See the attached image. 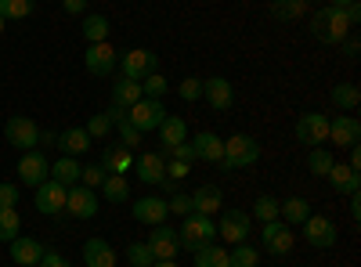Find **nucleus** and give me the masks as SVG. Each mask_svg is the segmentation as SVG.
Segmentation results:
<instances>
[{
  "label": "nucleus",
  "instance_id": "680f3d73",
  "mask_svg": "<svg viewBox=\"0 0 361 267\" xmlns=\"http://www.w3.org/2000/svg\"><path fill=\"white\" fill-rule=\"evenodd\" d=\"M152 267H177V260H156Z\"/></svg>",
  "mask_w": 361,
  "mask_h": 267
},
{
  "label": "nucleus",
  "instance_id": "7c9ffc66",
  "mask_svg": "<svg viewBox=\"0 0 361 267\" xmlns=\"http://www.w3.org/2000/svg\"><path fill=\"white\" fill-rule=\"evenodd\" d=\"M80 33H83L87 44H102V40H109V15H83Z\"/></svg>",
  "mask_w": 361,
  "mask_h": 267
},
{
  "label": "nucleus",
  "instance_id": "49530a36",
  "mask_svg": "<svg viewBox=\"0 0 361 267\" xmlns=\"http://www.w3.org/2000/svg\"><path fill=\"white\" fill-rule=\"evenodd\" d=\"M116 130H119V144H123V148H130V152H134V148L141 144V137H145V134H141V130H137V127H134L130 120L116 123Z\"/></svg>",
  "mask_w": 361,
  "mask_h": 267
},
{
  "label": "nucleus",
  "instance_id": "0e129e2a",
  "mask_svg": "<svg viewBox=\"0 0 361 267\" xmlns=\"http://www.w3.org/2000/svg\"><path fill=\"white\" fill-rule=\"evenodd\" d=\"M4 25H8V22H4V18H0V33H4Z\"/></svg>",
  "mask_w": 361,
  "mask_h": 267
},
{
  "label": "nucleus",
  "instance_id": "4468645a",
  "mask_svg": "<svg viewBox=\"0 0 361 267\" xmlns=\"http://www.w3.org/2000/svg\"><path fill=\"white\" fill-rule=\"evenodd\" d=\"M260 242H264V249H267V253L286 256V253H293L296 235H293V228H289L286 221H267V224H264V231H260Z\"/></svg>",
  "mask_w": 361,
  "mask_h": 267
},
{
  "label": "nucleus",
  "instance_id": "a19ab883",
  "mask_svg": "<svg viewBox=\"0 0 361 267\" xmlns=\"http://www.w3.org/2000/svg\"><path fill=\"white\" fill-rule=\"evenodd\" d=\"M127 263L130 267H152L156 256H152V249H148V242H130L127 246Z\"/></svg>",
  "mask_w": 361,
  "mask_h": 267
},
{
  "label": "nucleus",
  "instance_id": "473e14b6",
  "mask_svg": "<svg viewBox=\"0 0 361 267\" xmlns=\"http://www.w3.org/2000/svg\"><path fill=\"white\" fill-rule=\"evenodd\" d=\"M109 202H127L130 199V181H127V177H119V173H105V181H102V188H98Z\"/></svg>",
  "mask_w": 361,
  "mask_h": 267
},
{
  "label": "nucleus",
  "instance_id": "4d7b16f0",
  "mask_svg": "<svg viewBox=\"0 0 361 267\" xmlns=\"http://www.w3.org/2000/svg\"><path fill=\"white\" fill-rule=\"evenodd\" d=\"M58 134H62V130H40V141H37V144L51 148V144H58Z\"/></svg>",
  "mask_w": 361,
  "mask_h": 267
},
{
  "label": "nucleus",
  "instance_id": "bf43d9fd",
  "mask_svg": "<svg viewBox=\"0 0 361 267\" xmlns=\"http://www.w3.org/2000/svg\"><path fill=\"white\" fill-rule=\"evenodd\" d=\"M347 199H350V221L357 224V221H361V199H357V192H354V195H347Z\"/></svg>",
  "mask_w": 361,
  "mask_h": 267
},
{
  "label": "nucleus",
  "instance_id": "aec40b11",
  "mask_svg": "<svg viewBox=\"0 0 361 267\" xmlns=\"http://www.w3.org/2000/svg\"><path fill=\"white\" fill-rule=\"evenodd\" d=\"M102 170L105 173H119V177H127L134 170V152L130 148H123L119 141L105 144V152H102Z\"/></svg>",
  "mask_w": 361,
  "mask_h": 267
},
{
  "label": "nucleus",
  "instance_id": "69168bd1",
  "mask_svg": "<svg viewBox=\"0 0 361 267\" xmlns=\"http://www.w3.org/2000/svg\"><path fill=\"white\" fill-rule=\"evenodd\" d=\"M304 4H318V0H304Z\"/></svg>",
  "mask_w": 361,
  "mask_h": 267
},
{
  "label": "nucleus",
  "instance_id": "e2e57ef3",
  "mask_svg": "<svg viewBox=\"0 0 361 267\" xmlns=\"http://www.w3.org/2000/svg\"><path fill=\"white\" fill-rule=\"evenodd\" d=\"M329 4H336V8H347V4H350V0H329Z\"/></svg>",
  "mask_w": 361,
  "mask_h": 267
},
{
  "label": "nucleus",
  "instance_id": "c9c22d12",
  "mask_svg": "<svg viewBox=\"0 0 361 267\" xmlns=\"http://www.w3.org/2000/svg\"><path fill=\"white\" fill-rule=\"evenodd\" d=\"M304 11H307L304 0H271V15L279 22H296V18H304Z\"/></svg>",
  "mask_w": 361,
  "mask_h": 267
},
{
  "label": "nucleus",
  "instance_id": "bb28decb",
  "mask_svg": "<svg viewBox=\"0 0 361 267\" xmlns=\"http://www.w3.org/2000/svg\"><path fill=\"white\" fill-rule=\"evenodd\" d=\"M58 148H62L66 156L80 159V156H87V152H90V134H87L83 127H69V130L58 134Z\"/></svg>",
  "mask_w": 361,
  "mask_h": 267
},
{
  "label": "nucleus",
  "instance_id": "9d476101",
  "mask_svg": "<svg viewBox=\"0 0 361 267\" xmlns=\"http://www.w3.org/2000/svg\"><path fill=\"white\" fill-rule=\"evenodd\" d=\"M66 195H69V188H66V185H58L54 177H47V181L37 185L33 202H37V210H40L44 217H58V213L66 210Z\"/></svg>",
  "mask_w": 361,
  "mask_h": 267
},
{
  "label": "nucleus",
  "instance_id": "cd10ccee",
  "mask_svg": "<svg viewBox=\"0 0 361 267\" xmlns=\"http://www.w3.org/2000/svg\"><path fill=\"white\" fill-rule=\"evenodd\" d=\"M145 94H141V83L137 80H130V76H116L112 80V105H123V108H130L134 101H141Z\"/></svg>",
  "mask_w": 361,
  "mask_h": 267
},
{
  "label": "nucleus",
  "instance_id": "09e8293b",
  "mask_svg": "<svg viewBox=\"0 0 361 267\" xmlns=\"http://www.w3.org/2000/svg\"><path fill=\"white\" fill-rule=\"evenodd\" d=\"M166 159H177V163H195V148H192V141H180L177 148H170V152H166Z\"/></svg>",
  "mask_w": 361,
  "mask_h": 267
},
{
  "label": "nucleus",
  "instance_id": "f257e3e1",
  "mask_svg": "<svg viewBox=\"0 0 361 267\" xmlns=\"http://www.w3.org/2000/svg\"><path fill=\"white\" fill-rule=\"evenodd\" d=\"M347 33H350V25H347L343 8H336V4H325V8L311 11V37H314V40L340 47V40H343Z\"/></svg>",
  "mask_w": 361,
  "mask_h": 267
},
{
  "label": "nucleus",
  "instance_id": "e433bc0d",
  "mask_svg": "<svg viewBox=\"0 0 361 267\" xmlns=\"http://www.w3.org/2000/svg\"><path fill=\"white\" fill-rule=\"evenodd\" d=\"M228 267H260V249H253L250 242H238L228 253Z\"/></svg>",
  "mask_w": 361,
  "mask_h": 267
},
{
  "label": "nucleus",
  "instance_id": "7ed1b4c3",
  "mask_svg": "<svg viewBox=\"0 0 361 267\" xmlns=\"http://www.w3.org/2000/svg\"><path fill=\"white\" fill-rule=\"evenodd\" d=\"M257 159H260V144H257V137H250V134H231V137L224 141L221 170H250Z\"/></svg>",
  "mask_w": 361,
  "mask_h": 267
},
{
  "label": "nucleus",
  "instance_id": "de8ad7c7",
  "mask_svg": "<svg viewBox=\"0 0 361 267\" xmlns=\"http://www.w3.org/2000/svg\"><path fill=\"white\" fill-rule=\"evenodd\" d=\"M177 94L185 98L188 105L199 101V98H202V80H199V76H185V80H180V87H177Z\"/></svg>",
  "mask_w": 361,
  "mask_h": 267
},
{
  "label": "nucleus",
  "instance_id": "2f4dec72",
  "mask_svg": "<svg viewBox=\"0 0 361 267\" xmlns=\"http://www.w3.org/2000/svg\"><path fill=\"white\" fill-rule=\"evenodd\" d=\"M51 177H54L58 185L73 188V185H80V163H76L73 156H62V159H54V163H51Z\"/></svg>",
  "mask_w": 361,
  "mask_h": 267
},
{
  "label": "nucleus",
  "instance_id": "1a4fd4ad",
  "mask_svg": "<svg viewBox=\"0 0 361 267\" xmlns=\"http://www.w3.org/2000/svg\"><path fill=\"white\" fill-rule=\"evenodd\" d=\"M4 137H8L11 148H18V152H29V148H37V141H40V127L29 120V116H11L4 123Z\"/></svg>",
  "mask_w": 361,
  "mask_h": 267
},
{
  "label": "nucleus",
  "instance_id": "79ce46f5",
  "mask_svg": "<svg viewBox=\"0 0 361 267\" xmlns=\"http://www.w3.org/2000/svg\"><path fill=\"white\" fill-rule=\"evenodd\" d=\"M166 91H170V83H166V76H159V73H152V76H145L141 80V94L145 98H166Z\"/></svg>",
  "mask_w": 361,
  "mask_h": 267
},
{
  "label": "nucleus",
  "instance_id": "dca6fc26",
  "mask_svg": "<svg viewBox=\"0 0 361 267\" xmlns=\"http://www.w3.org/2000/svg\"><path fill=\"white\" fill-rule=\"evenodd\" d=\"M202 98L209 101V108H214V112H228L235 105V87L224 76H206L202 80Z\"/></svg>",
  "mask_w": 361,
  "mask_h": 267
},
{
  "label": "nucleus",
  "instance_id": "b1692460",
  "mask_svg": "<svg viewBox=\"0 0 361 267\" xmlns=\"http://www.w3.org/2000/svg\"><path fill=\"white\" fill-rule=\"evenodd\" d=\"M325 177H329V185H333L340 195H354V192L361 188L357 170H350V166H347V163H340V159H336L333 166H329V173H325Z\"/></svg>",
  "mask_w": 361,
  "mask_h": 267
},
{
  "label": "nucleus",
  "instance_id": "f704fd0d",
  "mask_svg": "<svg viewBox=\"0 0 361 267\" xmlns=\"http://www.w3.org/2000/svg\"><path fill=\"white\" fill-rule=\"evenodd\" d=\"M192 256H195V267H228V249L217 246V242H209V246L195 249Z\"/></svg>",
  "mask_w": 361,
  "mask_h": 267
},
{
  "label": "nucleus",
  "instance_id": "72a5a7b5",
  "mask_svg": "<svg viewBox=\"0 0 361 267\" xmlns=\"http://www.w3.org/2000/svg\"><path fill=\"white\" fill-rule=\"evenodd\" d=\"M22 235V217L15 206H0V242H11Z\"/></svg>",
  "mask_w": 361,
  "mask_h": 267
},
{
  "label": "nucleus",
  "instance_id": "3c124183",
  "mask_svg": "<svg viewBox=\"0 0 361 267\" xmlns=\"http://www.w3.org/2000/svg\"><path fill=\"white\" fill-rule=\"evenodd\" d=\"M188 163H177V159H166V181H185L188 177Z\"/></svg>",
  "mask_w": 361,
  "mask_h": 267
},
{
  "label": "nucleus",
  "instance_id": "6e6552de",
  "mask_svg": "<svg viewBox=\"0 0 361 267\" xmlns=\"http://www.w3.org/2000/svg\"><path fill=\"white\" fill-rule=\"evenodd\" d=\"M119 69H123V76H130V80L141 83L145 76L159 73V54L148 51V47H134V51H127L123 58H119Z\"/></svg>",
  "mask_w": 361,
  "mask_h": 267
},
{
  "label": "nucleus",
  "instance_id": "13d9d810",
  "mask_svg": "<svg viewBox=\"0 0 361 267\" xmlns=\"http://www.w3.org/2000/svg\"><path fill=\"white\" fill-rule=\"evenodd\" d=\"M109 120H112V123H123V120H127V108H123V105H109Z\"/></svg>",
  "mask_w": 361,
  "mask_h": 267
},
{
  "label": "nucleus",
  "instance_id": "ddd939ff",
  "mask_svg": "<svg viewBox=\"0 0 361 267\" xmlns=\"http://www.w3.org/2000/svg\"><path fill=\"white\" fill-rule=\"evenodd\" d=\"M134 170H137L141 185H152V188L166 185V156L163 152H141V156H134Z\"/></svg>",
  "mask_w": 361,
  "mask_h": 267
},
{
  "label": "nucleus",
  "instance_id": "8fccbe9b",
  "mask_svg": "<svg viewBox=\"0 0 361 267\" xmlns=\"http://www.w3.org/2000/svg\"><path fill=\"white\" fill-rule=\"evenodd\" d=\"M18 199H22V188L18 185H11V181L0 185V206H18Z\"/></svg>",
  "mask_w": 361,
  "mask_h": 267
},
{
  "label": "nucleus",
  "instance_id": "c03bdc74",
  "mask_svg": "<svg viewBox=\"0 0 361 267\" xmlns=\"http://www.w3.org/2000/svg\"><path fill=\"white\" fill-rule=\"evenodd\" d=\"M102 181H105V170H102V163H90V166H80V185L83 188H102Z\"/></svg>",
  "mask_w": 361,
  "mask_h": 267
},
{
  "label": "nucleus",
  "instance_id": "412c9836",
  "mask_svg": "<svg viewBox=\"0 0 361 267\" xmlns=\"http://www.w3.org/2000/svg\"><path fill=\"white\" fill-rule=\"evenodd\" d=\"M192 148H195V159H202V163H217L221 166V159H224V141L214 130H199L192 137Z\"/></svg>",
  "mask_w": 361,
  "mask_h": 267
},
{
  "label": "nucleus",
  "instance_id": "6e6d98bb",
  "mask_svg": "<svg viewBox=\"0 0 361 267\" xmlns=\"http://www.w3.org/2000/svg\"><path fill=\"white\" fill-rule=\"evenodd\" d=\"M62 8H66L69 15H80V18H83V11H87V0H62Z\"/></svg>",
  "mask_w": 361,
  "mask_h": 267
},
{
  "label": "nucleus",
  "instance_id": "5fc2aeb1",
  "mask_svg": "<svg viewBox=\"0 0 361 267\" xmlns=\"http://www.w3.org/2000/svg\"><path fill=\"white\" fill-rule=\"evenodd\" d=\"M343 15H347V25L354 29V25L361 22V4H357V0H350V4L343 8Z\"/></svg>",
  "mask_w": 361,
  "mask_h": 267
},
{
  "label": "nucleus",
  "instance_id": "2eb2a0df",
  "mask_svg": "<svg viewBox=\"0 0 361 267\" xmlns=\"http://www.w3.org/2000/svg\"><path fill=\"white\" fill-rule=\"evenodd\" d=\"M148 249H152L156 260H177V253H180L177 228H170V224H156L152 235H148Z\"/></svg>",
  "mask_w": 361,
  "mask_h": 267
},
{
  "label": "nucleus",
  "instance_id": "052dcab7",
  "mask_svg": "<svg viewBox=\"0 0 361 267\" xmlns=\"http://www.w3.org/2000/svg\"><path fill=\"white\" fill-rule=\"evenodd\" d=\"M350 170H361V148L357 144H350V163H347Z\"/></svg>",
  "mask_w": 361,
  "mask_h": 267
},
{
  "label": "nucleus",
  "instance_id": "4c0bfd02",
  "mask_svg": "<svg viewBox=\"0 0 361 267\" xmlns=\"http://www.w3.org/2000/svg\"><path fill=\"white\" fill-rule=\"evenodd\" d=\"M33 8H37V0H0V18H29L33 15Z\"/></svg>",
  "mask_w": 361,
  "mask_h": 267
},
{
  "label": "nucleus",
  "instance_id": "423d86ee",
  "mask_svg": "<svg viewBox=\"0 0 361 267\" xmlns=\"http://www.w3.org/2000/svg\"><path fill=\"white\" fill-rule=\"evenodd\" d=\"M250 231H253V217L246 210H224L221 221H217V239H224L228 246L246 242Z\"/></svg>",
  "mask_w": 361,
  "mask_h": 267
},
{
  "label": "nucleus",
  "instance_id": "393cba45",
  "mask_svg": "<svg viewBox=\"0 0 361 267\" xmlns=\"http://www.w3.org/2000/svg\"><path fill=\"white\" fill-rule=\"evenodd\" d=\"M159 130V144H163V156L170 152V148H177L180 141H188V123L180 120V116H166V120L156 127Z\"/></svg>",
  "mask_w": 361,
  "mask_h": 267
},
{
  "label": "nucleus",
  "instance_id": "f03ea898",
  "mask_svg": "<svg viewBox=\"0 0 361 267\" xmlns=\"http://www.w3.org/2000/svg\"><path fill=\"white\" fill-rule=\"evenodd\" d=\"M177 239H180V249H202L209 242H217V221L214 217H202V213H188L185 221H180L177 228Z\"/></svg>",
  "mask_w": 361,
  "mask_h": 267
},
{
  "label": "nucleus",
  "instance_id": "5701e85b",
  "mask_svg": "<svg viewBox=\"0 0 361 267\" xmlns=\"http://www.w3.org/2000/svg\"><path fill=\"white\" fill-rule=\"evenodd\" d=\"M192 206H195V213H202V217H217L221 206H224V195H221L217 185H202V188L192 192Z\"/></svg>",
  "mask_w": 361,
  "mask_h": 267
},
{
  "label": "nucleus",
  "instance_id": "39448f33",
  "mask_svg": "<svg viewBox=\"0 0 361 267\" xmlns=\"http://www.w3.org/2000/svg\"><path fill=\"white\" fill-rule=\"evenodd\" d=\"M293 137L307 148H318V144H329V116L322 112H304L293 127Z\"/></svg>",
  "mask_w": 361,
  "mask_h": 267
},
{
  "label": "nucleus",
  "instance_id": "f3484780",
  "mask_svg": "<svg viewBox=\"0 0 361 267\" xmlns=\"http://www.w3.org/2000/svg\"><path fill=\"white\" fill-rule=\"evenodd\" d=\"M357 137H361V123H357V116L340 112L336 120H329V144H336V148H350V144H357Z\"/></svg>",
  "mask_w": 361,
  "mask_h": 267
},
{
  "label": "nucleus",
  "instance_id": "9b49d317",
  "mask_svg": "<svg viewBox=\"0 0 361 267\" xmlns=\"http://www.w3.org/2000/svg\"><path fill=\"white\" fill-rule=\"evenodd\" d=\"M47 177H51V159L44 152H37V148L22 152V159H18V181L25 188H37L40 181H47Z\"/></svg>",
  "mask_w": 361,
  "mask_h": 267
},
{
  "label": "nucleus",
  "instance_id": "a18cd8bd",
  "mask_svg": "<svg viewBox=\"0 0 361 267\" xmlns=\"http://www.w3.org/2000/svg\"><path fill=\"white\" fill-rule=\"evenodd\" d=\"M166 206H170V213H173V217H188V213H195V206H192V192H173Z\"/></svg>",
  "mask_w": 361,
  "mask_h": 267
},
{
  "label": "nucleus",
  "instance_id": "c756f323",
  "mask_svg": "<svg viewBox=\"0 0 361 267\" xmlns=\"http://www.w3.org/2000/svg\"><path fill=\"white\" fill-rule=\"evenodd\" d=\"M329 98H333V105H336L340 112H354V108L361 105V91H357V83H350V80L336 83L333 91H329Z\"/></svg>",
  "mask_w": 361,
  "mask_h": 267
},
{
  "label": "nucleus",
  "instance_id": "ea45409f",
  "mask_svg": "<svg viewBox=\"0 0 361 267\" xmlns=\"http://www.w3.org/2000/svg\"><path fill=\"white\" fill-rule=\"evenodd\" d=\"M250 217L260 221V224L279 221V199H275V195H260V199L253 202V213H250Z\"/></svg>",
  "mask_w": 361,
  "mask_h": 267
},
{
  "label": "nucleus",
  "instance_id": "864d4df0",
  "mask_svg": "<svg viewBox=\"0 0 361 267\" xmlns=\"http://www.w3.org/2000/svg\"><path fill=\"white\" fill-rule=\"evenodd\" d=\"M340 47H343V54H347V58H357V54H361V40H357L354 33H347V37L340 40Z\"/></svg>",
  "mask_w": 361,
  "mask_h": 267
},
{
  "label": "nucleus",
  "instance_id": "0eeeda50",
  "mask_svg": "<svg viewBox=\"0 0 361 267\" xmlns=\"http://www.w3.org/2000/svg\"><path fill=\"white\" fill-rule=\"evenodd\" d=\"M127 120H130L141 134H148V130H156V127L166 120V105H163L159 98H141V101H134V105L127 108Z\"/></svg>",
  "mask_w": 361,
  "mask_h": 267
},
{
  "label": "nucleus",
  "instance_id": "20e7f679",
  "mask_svg": "<svg viewBox=\"0 0 361 267\" xmlns=\"http://www.w3.org/2000/svg\"><path fill=\"white\" fill-rule=\"evenodd\" d=\"M300 228H304V239L311 242V249H333V246L340 242V228H336V221H333V217L311 213Z\"/></svg>",
  "mask_w": 361,
  "mask_h": 267
},
{
  "label": "nucleus",
  "instance_id": "603ef678",
  "mask_svg": "<svg viewBox=\"0 0 361 267\" xmlns=\"http://www.w3.org/2000/svg\"><path fill=\"white\" fill-rule=\"evenodd\" d=\"M37 267H73L62 253H54V249H44V256H40V263Z\"/></svg>",
  "mask_w": 361,
  "mask_h": 267
},
{
  "label": "nucleus",
  "instance_id": "37998d69",
  "mask_svg": "<svg viewBox=\"0 0 361 267\" xmlns=\"http://www.w3.org/2000/svg\"><path fill=\"white\" fill-rule=\"evenodd\" d=\"M83 130L90 134V141H98V137H109V134L116 130V123L109 120V112H98V116H90V123H87Z\"/></svg>",
  "mask_w": 361,
  "mask_h": 267
},
{
  "label": "nucleus",
  "instance_id": "f8f14e48",
  "mask_svg": "<svg viewBox=\"0 0 361 267\" xmlns=\"http://www.w3.org/2000/svg\"><path fill=\"white\" fill-rule=\"evenodd\" d=\"M83 66H87V73H90V76H112V73H116V66H119V54H116V47H112L109 40L90 44V47H87V54H83Z\"/></svg>",
  "mask_w": 361,
  "mask_h": 267
},
{
  "label": "nucleus",
  "instance_id": "4be33fe9",
  "mask_svg": "<svg viewBox=\"0 0 361 267\" xmlns=\"http://www.w3.org/2000/svg\"><path fill=\"white\" fill-rule=\"evenodd\" d=\"M8 246H11V260L18 267H37L40 256H44V242L40 239H29V235H18V239H11Z\"/></svg>",
  "mask_w": 361,
  "mask_h": 267
},
{
  "label": "nucleus",
  "instance_id": "58836bf2",
  "mask_svg": "<svg viewBox=\"0 0 361 267\" xmlns=\"http://www.w3.org/2000/svg\"><path fill=\"white\" fill-rule=\"evenodd\" d=\"M333 163H336V156L329 152L325 144L311 148V156H307V170H311L314 177H325V173H329V166H333Z\"/></svg>",
  "mask_w": 361,
  "mask_h": 267
},
{
  "label": "nucleus",
  "instance_id": "a878e982",
  "mask_svg": "<svg viewBox=\"0 0 361 267\" xmlns=\"http://www.w3.org/2000/svg\"><path fill=\"white\" fill-rule=\"evenodd\" d=\"M83 263L87 267H116V249L105 239H87L83 242Z\"/></svg>",
  "mask_w": 361,
  "mask_h": 267
},
{
  "label": "nucleus",
  "instance_id": "a211bd4d",
  "mask_svg": "<svg viewBox=\"0 0 361 267\" xmlns=\"http://www.w3.org/2000/svg\"><path fill=\"white\" fill-rule=\"evenodd\" d=\"M66 210L76 221H90V217L98 213V192L94 188H83V185H73L69 195H66Z\"/></svg>",
  "mask_w": 361,
  "mask_h": 267
},
{
  "label": "nucleus",
  "instance_id": "c85d7f7f",
  "mask_svg": "<svg viewBox=\"0 0 361 267\" xmlns=\"http://www.w3.org/2000/svg\"><path fill=\"white\" fill-rule=\"evenodd\" d=\"M307 217H311V202H307V199L293 195V199L279 202V221H286L289 228H293V224H304Z\"/></svg>",
  "mask_w": 361,
  "mask_h": 267
},
{
  "label": "nucleus",
  "instance_id": "6ab92c4d",
  "mask_svg": "<svg viewBox=\"0 0 361 267\" xmlns=\"http://www.w3.org/2000/svg\"><path fill=\"white\" fill-rule=\"evenodd\" d=\"M166 217H170V206H166V199H159V195H141V199L134 202V221H137V224L156 228V224H166Z\"/></svg>",
  "mask_w": 361,
  "mask_h": 267
}]
</instances>
